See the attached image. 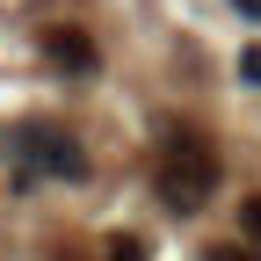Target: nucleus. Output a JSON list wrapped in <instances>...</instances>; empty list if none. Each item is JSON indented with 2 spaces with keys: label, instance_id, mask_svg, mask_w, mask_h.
Masks as SVG:
<instances>
[{
  "label": "nucleus",
  "instance_id": "nucleus-6",
  "mask_svg": "<svg viewBox=\"0 0 261 261\" xmlns=\"http://www.w3.org/2000/svg\"><path fill=\"white\" fill-rule=\"evenodd\" d=\"M240 80H247V87H261V44H247V51H240Z\"/></svg>",
  "mask_w": 261,
  "mask_h": 261
},
{
  "label": "nucleus",
  "instance_id": "nucleus-4",
  "mask_svg": "<svg viewBox=\"0 0 261 261\" xmlns=\"http://www.w3.org/2000/svg\"><path fill=\"white\" fill-rule=\"evenodd\" d=\"M109 261H145V240H138V232H116V240H109Z\"/></svg>",
  "mask_w": 261,
  "mask_h": 261
},
{
  "label": "nucleus",
  "instance_id": "nucleus-3",
  "mask_svg": "<svg viewBox=\"0 0 261 261\" xmlns=\"http://www.w3.org/2000/svg\"><path fill=\"white\" fill-rule=\"evenodd\" d=\"M44 51H51V65H58V73H94V65H102L94 37H87V29H73V22L44 29Z\"/></svg>",
  "mask_w": 261,
  "mask_h": 261
},
{
  "label": "nucleus",
  "instance_id": "nucleus-1",
  "mask_svg": "<svg viewBox=\"0 0 261 261\" xmlns=\"http://www.w3.org/2000/svg\"><path fill=\"white\" fill-rule=\"evenodd\" d=\"M152 189H160L167 211H203L211 189H218V152H211V138L174 130V138L160 145V160H152Z\"/></svg>",
  "mask_w": 261,
  "mask_h": 261
},
{
  "label": "nucleus",
  "instance_id": "nucleus-8",
  "mask_svg": "<svg viewBox=\"0 0 261 261\" xmlns=\"http://www.w3.org/2000/svg\"><path fill=\"white\" fill-rule=\"evenodd\" d=\"M232 8H240V15H247V22H261V0H232Z\"/></svg>",
  "mask_w": 261,
  "mask_h": 261
},
{
  "label": "nucleus",
  "instance_id": "nucleus-5",
  "mask_svg": "<svg viewBox=\"0 0 261 261\" xmlns=\"http://www.w3.org/2000/svg\"><path fill=\"white\" fill-rule=\"evenodd\" d=\"M240 232L261 247V196H247V203H240Z\"/></svg>",
  "mask_w": 261,
  "mask_h": 261
},
{
  "label": "nucleus",
  "instance_id": "nucleus-7",
  "mask_svg": "<svg viewBox=\"0 0 261 261\" xmlns=\"http://www.w3.org/2000/svg\"><path fill=\"white\" fill-rule=\"evenodd\" d=\"M203 261H261V254H254V247H240V240H225V247H211Z\"/></svg>",
  "mask_w": 261,
  "mask_h": 261
},
{
  "label": "nucleus",
  "instance_id": "nucleus-2",
  "mask_svg": "<svg viewBox=\"0 0 261 261\" xmlns=\"http://www.w3.org/2000/svg\"><path fill=\"white\" fill-rule=\"evenodd\" d=\"M8 152L22 160V174H51V181H87V152L73 130H51V123H22L8 130Z\"/></svg>",
  "mask_w": 261,
  "mask_h": 261
}]
</instances>
